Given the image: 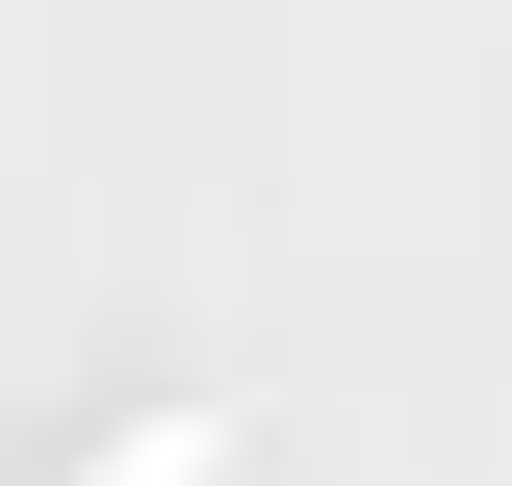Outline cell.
<instances>
[{
    "label": "cell",
    "instance_id": "6da1fadb",
    "mask_svg": "<svg viewBox=\"0 0 512 486\" xmlns=\"http://www.w3.org/2000/svg\"><path fill=\"white\" fill-rule=\"evenodd\" d=\"M103 486H231V410H205V384H180V410H128V461Z\"/></svg>",
    "mask_w": 512,
    "mask_h": 486
}]
</instances>
